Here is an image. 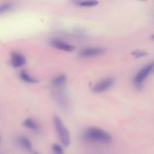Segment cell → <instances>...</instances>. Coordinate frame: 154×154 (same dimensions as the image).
Masks as SVG:
<instances>
[{"label": "cell", "mask_w": 154, "mask_h": 154, "mask_svg": "<svg viewBox=\"0 0 154 154\" xmlns=\"http://www.w3.org/2000/svg\"><path fill=\"white\" fill-rule=\"evenodd\" d=\"M87 141L109 144L112 142L111 135L104 130L96 127H91L86 129L83 134Z\"/></svg>", "instance_id": "6da1fadb"}, {"label": "cell", "mask_w": 154, "mask_h": 154, "mask_svg": "<svg viewBox=\"0 0 154 154\" xmlns=\"http://www.w3.org/2000/svg\"><path fill=\"white\" fill-rule=\"evenodd\" d=\"M54 123L56 130L63 145L67 147L70 143V133L64 126L60 118L57 116L53 118Z\"/></svg>", "instance_id": "7a4b0ae2"}, {"label": "cell", "mask_w": 154, "mask_h": 154, "mask_svg": "<svg viewBox=\"0 0 154 154\" xmlns=\"http://www.w3.org/2000/svg\"><path fill=\"white\" fill-rule=\"evenodd\" d=\"M154 67V61L146 65L137 73L134 79V82L136 88L138 90L142 89L143 82L148 75L151 72Z\"/></svg>", "instance_id": "3957f363"}, {"label": "cell", "mask_w": 154, "mask_h": 154, "mask_svg": "<svg viewBox=\"0 0 154 154\" xmlns=\"http://www.w3.org/2000/svg\"><path fill=\"white\" fill-rule=\"evenodd\" d=\"M53 98L64 112H68L70 107L69 100L66 96L62 92L55 91L52 94Z\"/></svg>", "instance_id": "277c9868"}, {"label": "cell", "mask_w": 154, "mask_h": 154, "mask_svg": "<svg viewBox=\"0 0 154 154\" xmlns=\"http://www.w3.org/2000/svg\"><path fill=\"white\" fill-rule=\"evenodd\" d=\"M114 83V80L112 78H105L96 84L93 87L92 91L95 93L103 92L111 87Z\"/></svg>", "instance_id": "5b68a950"}, {"label": "cell", "mask_w": 154, "mask_h": 154, "mask_svg": "<svg viewBox=\"0 0 154 154\" xmlns=\"http://www.w3.org/2000/svg\"><path fill=\"white\" fill-rule=\"evenodd\" d=\"M50 43L54 47L66 51H72L75 49V47L73 46L65 43L57 39H51L50 41Z\"/></svg>", "instance_id": "8992f818"}, {"label": "cell", "mask_w": 154, "mask_h": 154, "mask_svg": "<svg viewBox=\"0 0 154 154\" xmlns=\"http://www.w3.org/2000/svg\"><path fill=\"white\" fill-rule=\"evenodd\" d=\"M11 64L14 67H20L26 62L25 57L22 55L15 52H12L11 54Z\"/></svg>", "instance_id": "52a82bcc"}, {"label": "cell", "mask_w": 154, "mask_h": 154, "mask_svg": "<svg viewBox=\"0 0 154 154\" xmlns=\"http://www.w3.org/2000/svg\"><path fill=\"white\" fill-rule=\"evenodd\" d=\"M105 51L104 49L100 48H85L80 53V55L83 57H89L100 55Z\"/></svg>", "instance_id": "ba28073f"}, {"label": "cell", "mask_w": 154, "mask_h": 154, "mask_svg": "<svg viewBox=\"0 0 154 154\" xmlns=\"http://www.w3.org/2000/svg\"><path fill=\"white\" fill-rule=\"evenodd\" d=\"M67 80V76L65 74L60 75L54 79L52 81V85L59 89L63 88L65 85Z\"/></svg>", "instance_id": "9c48e42d"}, {"label": "cell", "mask_w": 154, "mask_h": 154, "mask_svg": "<svg viewBox=\"0 0 154 154\" xmlns=\"http://www.w3.org/2000/svg\"><path fill=\"white\" fill-rule=\"evenodd\" d=\"M20 77L23 81L30 83H37L39 80L32 78L30 76L27 72L25 70H22L20 73Z\"/></svg>", "instance_id": "30bf717a"}, {"label": "cell", "mask_w": 154, "mask_h": 154, "mask_svg": "<svg viewBox=\"0 0 154 154\" xmlns=\"http://www.w3.org/2000/svg\"><path fill=\"white\" fill-rule=\"evenodd\" d=\"M19 143L26 149L30 150L32 149V145L29 140L26 137L22 136L19 137L17 139Z\"/></svg>", "instance_id": "8fae6325"}, {"label": "cell", "mask_w": 154, "mask_h": 154, "mask_svg": "<svg viewBox=\"0 0 154 154\" xmlns=\"http://www.w3.org/2000/svg\"><path fill=\"white\" fill-rule=\"evenodd\" d=\"M23 125L25 127L36 131L39 130L38 125L32 119H30L25 120L23 123Z\"/></svg>", "instance_id": "7c38bea8"}, {"label": "cell", "mask_w": 154, "mask_h": 154, "mask_svg": "<svg viewBox=\"0 0 154 154\" xmlns=\"http://www.w3.org/2000/svg\"><path fill=\"white\" fill-rule=\"evenodd\" d=\"M131 54L132 55L137 58L145 57L148 54V53L145 51L138 50L132 51Z\"/></svg>", "instance_id": "4fadbf2b"}, {"label": "cell", "mask_w": 154, "mask_h": 154, "mask_svg": "<svg viewBox=\"0 0 154 154\" xmlns=\"http://www.w3.org/2000/svg\"><path fill=\"white\" fill-rule=\"evenodd\" d=\"M98 3V1L97 0H88L81 2L79 5L81 6L88 7L95 6L97 5Z\"/></svg>", "instance_id": "5bb4252c"}, {"label": "cell", "mask_w": 154, "mask_h": 154, "mask_svg": "<svg viewBox=\"0 0 154 154\" xmlns=\"http://www.w3.org/2000/svg\"><path fill=\"white\" fill-rule=\"evenodd\" d=\"M52 149L54 154H64L63 148L59 144L54 143L52 144Z\"/></svg>", "instance_id": "9a60e30c"}, {"label": "cell", "mask_w": 154, "mask_h": 154, "mask_svg": "<svg viewBox=\"0 0 154 154\" xmlns=\"http://www.w3.org/2000/svg\"><path fill=\"white\" fill-rule=\"evenodd\" d=\"M12 7L10 4H6L1 6L0 7V12H2L10 9Z\"/></svg>", "instance_id": "2e32d148"}, {"label": "cell", "mask_w": 154, "mask_h": 154, "mask_svg": "<svg viewBox=\"0 0 154 154\" xmlns=\"http://www.w3.org/2000/svg\"><path fill=\"white\" fill-rule=\"evenodd\" d=\"M150 38L151 39L154 40V34L151 35Z\"/></svg>", "instance_id": "e0dca14e"}, {"label": "cell", "mask_w": 154, "mask_h": 154, "mask_svg": "<svg viewBox=\"0 0 154 154\" xmlns=\"http://www.w3.org/2000/svg\"><path fill=\"white\" fill-rule=\"evenodd\" d=\"M33 154H39V153H38V152H34Z\"/></svg>", "instance_id": "ac0fdd59"}, {"label": "cell", "mask_w": 154, "mask_h": 154, "mask_svg": "<svg viewBox=\"0 0 154 154\" xmlns=\"http://www.w3.org/2000/svg\"><path fill=\"white\" fill-rule=\"evenodd\" d=\"M151 72L152 73H154V68H153L152 70V71Z\"/></svg>", "instance_id": "d6986e66"}]
</instances>
